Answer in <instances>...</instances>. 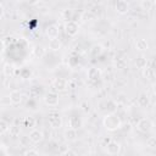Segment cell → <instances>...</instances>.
Returning <instances> with one entry per match:
<instances>
[{
	"mask_svg": "<svg viewBox=\"0 0 156 156\" xmlns=\"http://www.w3.org/2000/svg\"><path fill=\"white\" fill-rule=\"evenodd\" d=\"M63 156H78V155H77V152H76V151H73V150L68 149V150L63 154Z\"/></svg>",
	"mask_w": 156,
	"mask_h": 156,
	"instance_id": "f1b7e54d",
	"label": "cell"
},
{
	"mask_svg": "<svg viewBox=\"0 0 156 156\" xmlns=\"http://www.w3.org/2000/svg\"><path fill=\"white\" fill-rule=\"evenodd\" d=\"M0 126H1V133H5L6 130H10V124H7L4 119L0 122Z\"/></svg>",
	"mask_w": 156,
	"mask_h": 156,
	"instance_id": "cb8c5ba5",
	"label": "cell"
},
{
	"mask_svg": "<svg viewBox=\"0 0 156 156\" xmlns=\"http://www.w3.org/2000/svg\"><path fill=\"white\" fill-rule=\"evenodd\" d=\"M11 71H12V67H11L10 65H5V66H4V73H5L6 76H10Z\"/></svg>",
	"mask_w": 156,
	"mask_h": 156,
	"instance_id": "4316f807",
	"label": "cell"
},
{
	"mask_svg": "<svg viewBox=\"0 0 156 156\" xmlns=\"http://www.w3.org/2000/svg\"><path fill=\"white\" fill-rule=\"evenodd\" d=\"M116 66H117V68H124V66H126L124 58H117L116 60Z\"/></svg>",
	"mask_w": 156,
	"mask_h": 156,
	"instance_id": "d4e9b609",
	"label": "cell"
},
{
	"mask_svg": "<svg viewBox=\"0 0 156 156\" xmlns=\"http://www.w3.org/2000/svg\"><path fill=\"white\" fill-rule=\"evenodd\" d=\"M46 35L50 39H56L58 38V27L56 24H51L46 28Z\"/></svg>",
	"mask_w": 156,
	"mask_h": 156,
	"instance_id": "9c48e42d",
	"label": "cell"
},
{
	"mask_svg": "<svg viewBox=\"0 0 156 156\" xmlns=\"http://www.w3.org/2000/svg\"><path fill=\"white\" fill-rule=\"evenodd\" d=\"M102 46L101 45H95V46H93V49H91V54L94 55V56H98V55H100L101 52H102Z\"/></svg>",
	"mask_w": 156,
	"mask_h": 156,
	"instance_id": "44dd1931",
	"label": "cell"
},
{
	"mask_svg": "<svg viewBox=\"0 0 156 156\" xmlns=\"http://www.w3.org/2000/svg\"><path fill=\"white\" fill-rule=\"evenodd\" d=\"M151 127H152V124H151V121H150L149 118H141V119H139V122H138V124H136V128H138L141 133H147V132H150Z\"/></svg>",
	"mask_w": 156,
	"mask_h": 156,
	"instance_id": "7a4b0ae2",
	"label": "cell"
},
{
	"mask_svg": "<svg viewBox=\"0 0 156 156\" xmlns=\"http://www.w3.org/2000/svg\"><path fill=\"white\" fill-rule=\"evenodd\" d=\"M10 102L12 105H18L21 101H22V94L18 91V90H12L10 93Z\"/></svg>",
	"mask_w": 156,
	"mask_h": 156,
	"instance_id": "ba28073f",
	"label": "cell"
},
{
	"mask_svg": "<svg viewBox=\"0 0 156 156\" xmlns=\"http://www.w3.org/2000/svg\"><path fill=\"white\" fill-rule=\"evenodd\" d=\"M154 93H155V95H156V83L154 84Z\"/></svg>",
	"mask_w": 156,
	"mask_h": 156,
	"instance_id": "d6a6232c",
	"label": "cell"
},
{
	"mask_svg": "<svg viewBox=\"0 0 156 156\" xmlns=\"http://www.w3.org/2000/svg\"><path fill=\"white\" fill-rule=\"evenodd\" d=\"M44 100H45V104L46 105H49V106H56L58 104V95L56 93H52L51 91V93H49V94L45 95Z\"/></svg>",
	"mask_w": 156,
	"mask_h": 156,
	"instance_id": "8992f818",
	"label": "cell"
},
{
	"mask_svg": "<svg viewBox=\"0 0 156 156\" xmlns=\"http://www.w3.org/2000/svg\"><path fill=\"white\" fill-rule=\"evenodd\" d=\"M29 139H30V141L32 143H39V141H41V139H43V133L40 132V130H38V129H33L30 133H29Z\"/></svg>",
	"mask_w": 156,
	"mask_h": 156,
	"instance_id": "30bf717a",
	"label": "cell"
},
{
	"mask_svg": "<svg viewBox=\"0 0 156 156\" xmlns=\"http://www.w3.org/2000/svg\"><path fill=\"white\" fill-rule=\"evenodd\" d=\"M10 135L11 136H18L20 135V128L18 127H16V126H12V127H10Z\"/></svg>",
	"mask_w": 156,
	"mask_h": 156,
	"instance_id": "7402d4cb",
	"label": "cell"
},
{
	"mask_svg": "<svg viewBox=\"0 0 156 156\" xmlns=\"http://www.w3.org/2000/svg\"><path fill=\"white\" fill-rule=\"evenodd\" d=\"M135 65H136V67L138 68H145L146 67V58L144 57V56H140V57H138L136 58V61H135Z\"/></svg>",
	"mask_w": 156,
	"mask_h": 156,
	"instance_id": "ac0fdd59",
	"label": "cell"
},
{
	"mask_svg": "<svg viewBox=\"0 0 156 156\" xmlns=\"http://www.w3.org/2000/svg\"><path fill=\"white\" fill-rule=\"evenodd\" d=\"M143 76L145 77V79H151L154 77V71L146 66L145 68H143Z\"/></svg>",
	"mask_w": 156,
	"mask_h": 156,
	"instance_id": "d6986e66",
	"label": "cell"
},
{
	"mask_svg": "<svg viewBox=\"0 0 156 156\" xmlns=\"http://www.w3.org/2000/svg\"><path fill=\"white\" fill-rule=\"evenodd\" d=\"M121 150V146L117 141H111L110 144L106 145V151L108 155H117Z\"/></svg>",
	"mask_w": 156,
	"mask_h": 156,
	"instance_id": "52a82bcc",
	"label": "cell"
},
{
	"mask_svg": "<svg viewBox=\"0 0 156 156\" xmlns=\"http://www.w3.org/2000/svg\"><path fill=\"white\" fill-rule=\"evenodd\" d=\"M68 126H69L71 129H78L82 126V121L77 116H72L68 119Z\"/></svg>",
	"mask_w": 156,
	"mask_h": 156,
	"instance_id": "7c38bea8",
	"label": "cell"
},
{
	"mask_svg": "<svg viewBox=\"0 0 156 156\" xmlns=\"http://www.w3.org/2000/svg\"><path fill=\"white\" fill-rule=\"evenodd\" d=\"M49 48L51 49V50H54V51H56V50H58L60 48H61V41L56 38V39H50L49 40Z\"/></svg>",
	"mask_w": 156,
	"mask_h": 156,
	"instance_id": "2e32d148",
	"label": "cell"
},
{
	"mask_svg": "<svg viewBox=\"0 0 156 156\" xmlns=\"http://www.w3.org/2000/svg\"><path fill=\"white\" fill-rule=\"evenodd\" d=\"M138 105L140 107H146L149 105V96L145 93H141L138 98Z\"/></svg>",
	"mask_w": 156,
	"mask_h": 156,
	"instance_id": "9a60e30c",
	"label": "cell"
},
{
	"mask_svg": "<svg viewBox=\"0 0 156 156\" xmlns=\"http://www.w3.org/2000/svg\"><path fill=\"white\" fill-rule=\"evenodd\" d=\"M155 106H156V101H155Z\"/></svg>",
	"mask_w": 156,
	"mask_h": 156,
	"instance_id": "e575fe53",
	"label": "cell"
},
{
	"mask_svg": "<svg viewBox=\"0 0 156 156\" xmlns=\"http://www.w3.org/2000/svg\"><path fill=\"white\" fill-rule=\"evenodd\" d=\"M33 52H34L35 57H41V56L45 54V50H44L43 46H35V48L33 49Z\"/></svg>",
	"mask_w": 156,
	"mask_h": 156,
	"instance_id": "ffe728a7",
	"label": "cell"
},
{
	"mask_svg": "<svg viewBox=\"0 0 156 156\" xmlns=\"http://www.w3.org/2000/svg\"><path fill=\"white\" fill-rule=\"evenodd\" d=\"M65 28H66V33L68 35H71V37L76 35L78 33V30H79V27H78V24L74 21H68L66 23V27Z\"/></svg>",
	"mask_w": 156,
	"mask_h": 156,
	"instance_id": "277c9868",
	"label": "cell"
},
{
	"mask_svg": "<svg viewBox=\"0 0 156 156\" xmlns=\"http://www.w3.org/2000/svg\"><path fill=\"white\" fill-rule=\"evenodd\" d=\"M48 119H49V124L52 128H58L61 126V117L57 112H50Z\"/></svg>",
	"mask_w": 156,
	"mask_h": 156,
	"instance_id": "3957f363",
	"label": "cell"
},
{
	"mask_svg": "<svg viewBox=\"0 0 156 156\" xmlns=\"http://www.w3.org/2000/svg\"><path fill=\"white\" fill-rule=\"evenodd\" d=\"M121 119L116 113H108L105 118H104V126L106 127L107 130H116L118 128H121Z\"/></svg>",
	"mask_w": 156,
	"mask_h": 156,
	"instance_id": "6da1fadb",
	"label": "cell"
},
{
	"mask_svg": "<svg viewBox=\"0 0 156 156\" xmlns=\"http://www.w3.org/2000/svg\"><path fill=\"white\" fill-rule=\"evenodd\" d=\"M26 156H38V154L34 150H29V151L26 152Z\"/></svg>",
	"mask_w": 156,
	"mask_h": 156,
	"instance_id": "4dcf8cb0",
	"label": "cell"
},
{
	"mask_svg": "<svg viewBox=\"0 0 156 156\" xmlns=\"http://www.w3.org/2000/svg\"><path fill=\"white\" fill-rule=\"evenodd\" d=\"M147 144H149L150 146L156 147V138H150V139L147 140Z\"/></svg>",
	"mask_w": 156,
	"mask_h": 156,
	"instance_id": "f546056e",
	"label": "cell"
},
{
	"mask_svg": "<svg viewBox=\"0 0 156 156\" xmlns=\"http://www.w3.org/2000/svg\"><path fill=\"white\" fill-rule=\"evenodd\" d=\"M135 48L136 50H140V51H145L149 49V44L145 39H136L135 40Z\"/></svg>",
	"mask_w": 156,
	"mask_h": 156,
	"instance_id": "5bb4252c",
	"label": "cell"
},
{
	"mask_svg": "<svg viewBox=\"0 0 156 156\" xmlns=\"http://www.w3.org/2000/svg\"><path fill=\"white\" fill-rule=\"evenodd\" d=\"M116 10L118 13H127L128 11V4L127 1H123V0H119L116 2Z\"/></svg>",
	"mask_w": 156,
	"mask_h": 156,
	"instance_id": "4fadbf2b",
	"label": "cell"
},
{
	"mask_svg": "<svg viewBox=\"0 0 156 156\" xmlns=\"http://www.w3.org/2000/svg\"><path fill=\"white\" fill-rule=\"evenodd\" d=\"M26 124L29 126V127H34V124H35L34 118H33V117H27V118H26Z\"/></svg>",
	"mask_w": 156,
	"mask_h": 156,
	"instance_id": "484cf974",
	"label": "cell"
},
{
	"mask_svg": "<svg viewBox=\"0 0 156 156\" xmlns=\"http://www.w3.org/2000/svg\"><path fill=\"white\" fill-rule=\"evenodd\" d=\"M67 85H68V83H67V80L63 79V78H55L54 82H52V87H54L57 91H62V90L67 89Z\"/></svg>",
	"mask_w": 156,
	"mask_h": 156,
	"instance_id": "5b68a950",
	"label": "cell"
},
{
	"mask_svg": "<svg viewBox=\"0 0 156 156\" xmlns=\"http://www.w3.org/2000/svg\"><path fill=\"white\" fill-rule=\"evenodd\" d=\"M154 5H155V6H156V1H155V2H154Z\"/></svg>",
	"mask_w": 156,
	"mask_h": 156,
	"instance_id": "836d02e7",
	"label": "cell"
},
{
	"mask_svg": "<svg viewBox=\"0 0 156 156\" xmlns=\"http://www.w3.org/2000/svg\"><path fill=\"white\" fill-rule=\"evenodd\" d=\"M141 7L144 9V10H150L151 9V6L154 5V2H151V1H141Z\"/></svg>",
	"mask_w": 156,
	"mask_h": 156,
	"instance_id": "603a6c76",
	"label": "cell"
},
{
	"mask_svg": "<svg viewBox=\"0 0 156 156\" xmlns=\"http://www.w3.org/2000/svg\"><path fill=\"white\" fill-rule=\"evenodd\" d=\"M29 140H30V139H29V136H28V138H27V136L21 138V143H22L23 145H26V144H27V141H29Z\"/></svg>",
	"mask_w": 156,
	"mask_h": 156,
	"instance_id": "1f68e13d",
	"label": "cell"
},
{
	"mask_svg": "<svg viewBox=\"0 0 156 156\" xmlns=\"http://www.w3.org/2000/svg\"><path fill=\"white\" fill-rule=\"evenodd\" d=\"M63 16H66L67 20L72 21V10H65L63 11Z\"/></svg>",
	"mask_w": 156,
	"mask_h": 156,
	"instance_id": "83f0119b",
	"label": "cell"
},
{
	"mask_svg": "<svg viewBox=\"0 0 156 156\" xmlns=\"http://www.w3.org/2000/svg\"><path fill=\"white\" fill-rule=\"evenodd\" d=\"M87 74H88V78H89L90 80H98V79L101 77V72H100V69H98V68H95V67L89 68Z\"/></svg>",
	"mask_w": 156,
	"mask_h": 156,
	"instance_id": "8fae6325",
	"label": "cell"
},
{
	"mask_svg": "<svg viewBox=\"0 0 156 156\" xmlns=\"http://www.w3.org/2000/svg\"><path fill=\"white\" fill-rule=\"evenodd\" d=\"M65 135H66V139L67 140H76V138H77V130L69 128L68 130H66Z\"/></svg>",
	"mask_w": 156,
	"mask_h": 156,
	"instance_id": "e0dca14e",
	"label": "cell"
}]
</instances>
